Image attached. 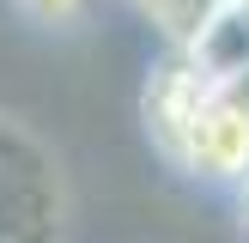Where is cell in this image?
<instances>
[{
  "label": "cell",
  "mask_w": 249,
  "mask_h": 243,
  "mask_svg": "<svg viewBox=\"0 0 249 243\" xmlns=\"http://www.w3.org/2000/svg\"><path fill=\"white\" fill-rule=\"evenodd\" d=\"M18 6L31 12V18H43V24H73L85 0H18Z\"/></svg>",
  "instance_id": "obj_2"
},
{
  "label": "cell",
  "mask_w": 249,
  "mask_h": 243,
  "mask_svg": "<svg viewBox=\"0 0 249 243\" xmlns=\"http://www.w3.org/2000/svg\"><path fill=\"white\" fill-rule=\"evenodd\" d=\"M146 128L177 170L207 182H249V91L207 73L189 49L146 79Z\"/></svg>",
  "instance_id": "obj_1"
},
{
  "label": "cell",
  "mask_w": 249,
  "mask_h": 243,
  "mask_svg": "<svg viewBox=\"0 0 249 243\" xmlns=\"http://www.w3.org/2000/svg\"><path fill=\"white\" fill-rule=\"evenodd\" d=\"M243 237H249V182H243Z\"/></svg>",
  "instance_id": "obj_3"
}]
</instances>
